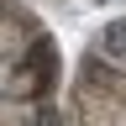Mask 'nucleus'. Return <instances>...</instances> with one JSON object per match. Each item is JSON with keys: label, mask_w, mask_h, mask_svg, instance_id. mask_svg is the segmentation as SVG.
Here are the masks:
<instances>
[{"label": "nucleus", "mask_w": 126, "mask_h": 126, "mask_svg": "<svg viewBox=\"0 0 126 126\" xmlns=\"http://www.w3.org/2000/svg\"><path fill=\"white\" fill-rule=\"evenodd\" d=\"M37 126H58V110H42V116H37Z\"/></svg>", "instance_id": "obj_2"}, {"label": "nucleus", "mask_w": 126, "mask_h": 126, "mask_svg": "<svg viewBox=\"0 0 126 126\" xmlns=\"http://www.w3.org/2000/svg\"><path fill=\"white\" fill-rule=\"evenodd\" d=\"M100 47H105V58H126V21H110L105 37H100Z\"/></svg>", "instance_id": "obj_1"}]
</instances>
